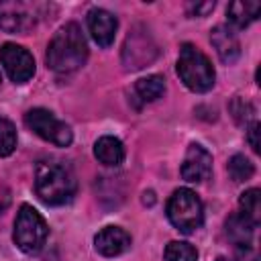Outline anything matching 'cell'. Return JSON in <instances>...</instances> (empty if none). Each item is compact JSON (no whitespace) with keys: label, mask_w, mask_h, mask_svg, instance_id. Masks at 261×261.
<instances>
[{"label":"cell","mask_w":261,"mask_h":261,"mask_svg":"<svg viewBox=\"0 0 261 261\" xmlns=\"http://www.w3.org/2000/svg\"><path fill=\"white\" fill-rule=\"evenodd\" d=\"M94 157L108 167H118L124 161V145L112 135H104L94 143Z\"/></svg>","instance_id":"14"},{"label":"cell","mask_w":261,"mask_h":261,"mask_svg":"<svg viewBox=\"0 0 261 261\" xmlns=\"http://www.w3.org/2000/svg\"><path fill=\"white\" fill-rule=\"evenodd\" d=\"M212 10H214V2H196V4L192 2V4H188V12L192 16H206Z\"/></svg>","instance_id":"24"},{"label":"cell","mask_w":261,"mask_h":261,"mask_svg":"<svg viewBox=\"0 0 261 261\" xmlns=\"http://www.w3.org/2000/svg\"><path fill=\"white\" fill-rule=\"evenodd\" d=\"M255 224L241 214H232L226 220V234L234 245H253Z\"/></svg>","instance_id":"16"},{"label":"cell","mask_w":261,"mask_h":261,"mask_svg":"<svg viewBox=\"0 0 261 261\" xmlns=\"http://www.w3.org/2000/svg\"><path fill=\"white\" fill-rule=\"evenodd\" d=\"M228 110H230L232 118H234L241 126H247V124L253 120V114H255V108L251 106V102H247V100H243V98H239V96L230 102Z\"/></svg>","instance_id":"22"},{"label":"cell","mask_w":261,"mask_h":261,"mask_svg":"<svg viewBox=\"0 0 261 261\" xmlns=\"http://www.w3.org/2000/svg\"><path fill=\"white\" fill-rule=\"evenodd\" d=\"M24 124L37 137H41L43 141L53 143L57 147H69L71 141H73L71 128L65 122H61L47 108H33V110H29L24 114Z\"/></svg>","instance_id":"6"},{"label":"cell","mask_w":261,"mask_h":261,"mask_svg":"<svg viewBox=\"0 0 261 261\" xmlns=\"http://www.w3.org/2000/svg\"><path fill=\"white\" fill-rule=\"evenodd\" d=\"M149 43V35H128L126 37V43H124V51H122V57H124V63L128 69H139V67H145L149 61H153V55H149L145 51ZM151 53H157V51H151Z\"/></svg>","instance_id":"13"},{"label":"cell","mask_w":261,"mask_h":261,"mask_svg":"<svg viewBox=\"0 0 261 261\" xmlns=\"http://www.w3.org/2000/svg\"><path fill=\"white\" fill-rule=\"evenodd\" d=\"M165 261H198V251L186 241H171L163 251Z\"/></svg>","instance_id":"20"},{"label":"cell","mask_w":261,"mask_h":261,"mask_svg":"<svg viewBox=\"0 0 261 261\" xmlns=\"http://www.w3.org/2000/svg\"><path fill=\"white\" fill-rule=\"evenodd\" d=\"M16 149V128L8 118H0V157H8Z\"/></svg>","instance_id":"21"},{"label":"cell","mask_w":261,"mask_h":261,"mask_svg":"<svg viewBox=\"0 0 261 261\" xmlns=\"http://www.w3.org/2000/svg\"><path fill=\"white\" fill-rule=\"evenodd\" d=\"M94 249L104 257H118L130 249V234L120 226H104L94 237Z\"/></svg>","instance_id":"11"},{"label":"cell","mask_w":261,"mask_h":261,"mask_svg":"<svg viewBox=\"0 0 261 261\" xmlns=\"http://www.w3.org/2000/svg\"><path fill=\"white\" fill-rule=\"evenodd\" d=\"M86 20H88V31H90L92 39L104 49L110 47L116 37V29H118L116 16L104 8H92L88 12Z\"/></svg>","instance_id":"10"},{"label":"cell","mask_w":261,"mask_h":261,"mask_svg":"<svg viewBox=\"0 0 261 261\" xmlns=\"http://www.w3.org/2000/svg\"><path fill=\"white\" fill-rule=\"evenodd\" d=\"M177 75L188 90L198 92V94L212 90L214 80H216V71H214L210 59L192 43H184L179 49Z\"/></svg>","instance_id":"3"},{"label":"cell","mask_w":261,"mask_h":261,"mask_svg":"<svg viewBox=\"0 0 261 261\" xmlns=\"http://www.w3.org/2000/svg\"><path fill=\"white\" fill-rule=\"evenodd\" d=\"M216 261H228V259H226V257H218Z\"/></svg>","instance_id":"26"},{"label":"cell","mask_w":261,"mask_h":261,"mask_svg":"<svg viewBox=\"0 0 261 261\" xmlns=\"http://www.w3.org/2000/svg\"><path fill=\"white\" fill-rule=\"evenodd\" d=\"M88 59V43L77 22L63 24L49 41L45 61L47 67L57 73H71L80 69Z\"/></svg>","instance_id":"1"},{"label":"cell","mask_w":261,"mask_h":261,"mask_svg":"<svg viewBox=\"0 0 261 261\" xmlns=\"http://www.w3.org/2000/svg\"><path fill=\"white\" fill-rule=\"evenodd\" d=\"M212 175V155L198 143H192L181 163V177L190 184H202Z\"/></svg>","instance_id":"9"},{"label":"cell","mask_w":261,"mask_h":261,"mask_svg":"<svg viewBox=\"0 0 261 261\" xmlns=\"http://www.w3.org/2000/svg\"><path fill=\"white\" fill-rule=\"evenodd\" d=\"M0 63L14 84H24L35 75V59L22 45L4 43L0 47Z\"/></svg>","instance_id":"8"},{"label":"cell","mask_w":261,"mask_h":261,"mask_svg":"<svg viewBox=\"0 0 261 261\" xmlns=\"http://www.w3.org/2000/svg\"><path fill=\"white\" fill-rule=\"evenodd\" d=\"M135 92H137V96L143 102H153V100H157V98L163 96V92H165V80H163V75H157V73L147 75V77H141L135 84Z\"/></svg>","instance_id":"17"},{"label":"cell","mask_w":261,"mask_h":261,"mask_svg":"<svg viewBox=\"0 0 261 261\" xmlns=\"http://www.w3.org/2000/svg\"><path fill=\"white\" fill-rule=\"evenodd\" d=\"M47 237H49V226L41 216V212H37L29 204H22L14 220V230H12L14 245L27 255H37L45 247Z\"/></svg>","instance_id":"4"},{"label":"cell","mask_w":261,"mask_h":261,"mask_svg":"<svg viewBox=\"0 0 261 261\" xmlns=\"http://www.w3.org/2000/svg\"><path fill=\"white\" fill-rule=\"evenodd\" d=\"M239 261H257V251L253 245H234Z\"/></svg>","instance_id":"23"},{"label":"cell","mask_w":261,"mask_h":261,"mask_svg":"<svg viewBox=\"0 0 261 261\" xmlns=\"http://www.w3.org/2000/svg\"><path fill=\"white\" fill-rule=\"evenodd\" d=\"M261 12V4L259 2H243V0H234L228 4L226 8V14H228V20L237 27V29H245L249 27L253 20H257Z\"/></svg>","instance_id":"15"},{"label":"cell","mask_w":261,"mask_h":261,"mask_svg":"<svg viewBox=\"0 0 261 261\" xmlns=\"http://www.w3.org/2000/svg\"><path fill=\"white\" fill-rule=\"evenodd\" d=\"M0 86H2V75H0Z\"/></svg>","instance_id":"27"},{"label":"cell","mask_w":261,"mask_h":261,"mask_svg":"<svg viewBox=\"0 0 261 261\" xmlns=\"http://www.w3.org/2000/svg\"><path fill=\"white\" fill-rule=\"evenodd\" d=\"M210 43L214 45L218 57L222 63L230 65L239 59L241 55V43H239V37L234 35V31L226 24H218L210 31Z\"/></svg>","instance_id":"12"},{"label":"cell","mask_w":261,"mask_h":261,"mask_svg":"<svg viewBox=\"0 0 261 261\" xmlns=\"http://www.w3.org/2000/svg\"><path fill=\"white\" fill-rule=\"evenodd\" d=\"M257 135H259V122H251L249 128H247V141L251 145V149L255 153H259V141H257Z\"/></svg>","instance_id":"25"},{"label":"cell","mask_w":261,"mask_h":261,"mask_svg":"<svg viewBox=\"0 0 261 261\" xmlns=\"http://www.w3.org/2000/svg\"><path fill=\"white\" fill-rule=\"evenodd\" d=\"M37 4L20 0H0V29L4 33H27L37 24Z\"/></svg>","instance_id":"7"},{"label":"cell","mask_w":261,"mask_h":261,"mask_svg":"<svg viewBox=\"0 0 261 261\" xmlns=\"http://www.w3.org/2000/svg\"><path fill=\"white\" fill-rule=\"evenodd\" d=\"M167 218L184 234H192L204 222L202 200L190 188H179L167 200Z\"/></svg>","instance_id":"5"},{"label":"cell","mask_w":261,"mask_h":261,"mask_svg":"<svg viewBox=\"0 0 261 261\" xmlns=\"http://www.w3.org/2000/svg\"><path fill=\"white\" fill-rule=\"evenodd\" d=\"M73 169L61 159H41L35 169V192L49 206L67 204L75 194Z\"/></svg>","instance_id":"2"},{"label":"cell","mask_w":261,"mask_h":261,"mask_svg":"<svg viewBox=\"0 0 261 261\" xmlns=\"http://www.w3.org/2000/svg\"><path fill=\"white\" fill-rule=\"evenodd\" d=\"M239 206H241V216H245L247 220H251L255 226L261 220V192L257 188H251L247 192L241 194L239 198Z\"/></svg>","instance_id":"18"},{"label":"cell","mask_w":261,"mask_h":261,"mask_svg":"<svg viewBox=\"0 0 261 261\" xmlns=\"http://www.w3.org/2000/svg\"><path fill=\"white\" fill-rule=\"evenodd\" d=\"M226 169H228V175H230L234 181H247V179H251L253 173H255V165L251 163V159H247V157L241 155V153H237V155H232V157L228 159Z\"/></svg>","instance_id":"19"}]
</instances>
